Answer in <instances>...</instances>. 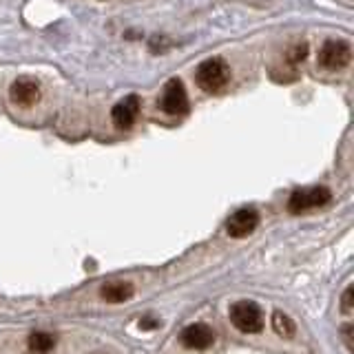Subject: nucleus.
<instances>
[{"mask_svg": "<svg viewBox=\"0 0 354 354\" xmlns=\"http://www.w3.org/2000/svg\"><path fill=\"white\" fill-rule=\"evenodd\" d=\"M197 86L206 93H219L224 91L230 82V66L224 58H208L197 66L195 71Z\"/></svg>", "mask_w": 354, "mask_h": 354, "instance_id": "nucleus-1", "label": "nucleus"}, {"mask_svg": "<svg viewBox=\"0 0 354 354\" xmlns=\"http://www.w3.org/2000/svg\"><path fill=\"white\" fill-rule=\"evenodd\" d=\"M332 199V193L326 186H313V188H299L288 199V210L295 215L299 213H308V210H315L326 206Z\"/></svg>", "mask_w": 354, "mask_h": 354, "instance_id": "nucleus-2", "label": "nucleus"}, {"mask_svg": "<svg viewBox=\"0 0 354 354\" xmlns=\"http://www.w3.org/2000/svg\"><path fill=\"white\" fill-rule=\"evenodd\" d=\"M232 326L248 335H257L263 330V313L254 301H237L230 308Z\"/></svg>", "mask_w": 354, "mask_h": 354, "instance_id": "nucleus-3", "label": "nucleus"}, {"mask_svg": "<svg viewBox=\"0 0 354 354\" xmlns=\"http://www.w3.org/2000/svg\"><path fill=\"white\" fill-rule=\"evenodd\" d=\"M158 104H160V109L164 111L166 115H184V113H188V95H186L184 82L180 80V77H171V80L164 84Z\"/></svg>", "mask_w": 354, "mask_h": 354, "instance_id": "nucleus-4", "label": "nucleus"}, {"mask_svg": "<svg viewBox=\"0 0 354 354\" xmlns=\"http://www.w3.org/2000/svg\"><path fill=\"white\" fill-rule=\"evenodd\" d=\"M352 60V47L346 40H326L319 49V64L326 71H341Z\"/></svg>", "mask_w": 354, "mask_h": 354, "instance_id": "nucleus-5", "label": "nucleus"}, {"mask_svg": "<svg viewBox=\"0 0 354 354\" xmlns=\"http://www.w3.org/2000/svg\"><path fill=\"white\" fill-rule=\"evenodd\" d=\"M9 100L16 106H22V109L33 106L40 100L38 80L36 77H29V75L18 77V80H14V84H11V88H9Z\"/></svg>", "mask_w": 354, "mask_h": 354, "instance_id": "nucleus-6", "label": "nucleus"}, {"mask_svg": "<svg viewBox=\"0 0 354 354\" xmlns=\"http://www.w3.org/2000/svg\"><path fill=\"white\" fill-rule=\"evenodd\" d=\"M259 224V213L254 208H239L237 213H232L226 221V230L230 237L241 239L248 237L250 232Z\"/></svg>", "mask_w": 354, "mask_h": 354, "instance_id": "nucleus-7", "label": "nucleus"}, {"mask_svg": "<svg viewBox=\"0 0 354 354\" xmlns=\"http://www.w3.org/2000/svg\"><path fill=\"white\" fill-rule=\"evenodd\" d=\"M138 115H140V97L136 93L120 100V102L113 106V111H111V118H113V124L118 129H131L136 124Z\"/></svg>", "mask_w": 354, "mask_h": 354, "instance_id": "nucleus-8", "label": "nucleus"}, {"mask_svg": "<svg viewBox=\"0 0 354 354\" xmlns=\"http://www.w3.org/2000/svg\"><path fill=\"white\" fill-rule=\"evenodd\" d=\"M182 343L188 350H208L215 343V332L206 324H193L184 328L182 332Z\"/></svg>", "mask_w": 354, "mask_h": 354, "instance_id": "nucleus-9", "label": "nucleus"}, {"mask_svg": "<svg viewBox=\"0 0 354 354\" xmlns=\"http://www.w3.org/2000/svg\"><path fill=\"white\" fill-rule=\"evenodd\" d=\"M102 299L106 304H122V301H129L133 297V286L129 281H109L102 286V290H100Z\"/></svg>", "mask_w": 354, "mask_h": 354, "instance_id": "nucleus-10", "label": "nucleus"}, {"mask_svg": "<svg viewBox=\"0 0 354 354\" xmlns=\"http://www.w3.org/2000/svg\"><path fill=\"white\" fill-rule=\"evenodd\" d=\"M29 354H51L55 348V337L51 332H31L27 339Z\"/></svg>", "mask_w": 354, "mask_h": 354, "instance_id": "nucleus-11", "label": "nucleus"}, {"mask_svg": "<svg viewBox=\"0 0 354 354\" xmlns=\"http://www.w3.org/2000/svg\"><path fill=\"white\" fill-rule=\"evenodd\" d=\"M272 330L277 332L279 337H286V339H292L295 332H297V326L295 321L283 315L281 310H277V313H272Z\"/></svg>", "mask_w": 354, "mask_h": 354, "instance_id": "nucleus-12", "label": "nucleus"}, {"mask_svg": "<svg viewBox=\"0 0 354 354\" xmlns=\"http://www.w3.org/2000/svg\"><path fill=\"white\" fill-rule=\"evenodd\" d=\"M306 55H308V44L306 42H297V44H292L290 49H288V62L299 64V62L306 60Z\"/></svg>", "mask_w": 354, "mask_h": 354, "instance_id": "nucleus-13", "label": "nucleus"}, {"mask_svg": "<svg viewBox=\"0 0 354 354\" xmlns=\"http://www.w3.org/2000/svg\"><path fill=\"white\" fill-rule=\"evenodd\" d=\"M352 299H354V288L348 286L346 292H343V299H341V310L343 315H350L352 313Z\"/></svg>", "mask_w": 354, "mask_h": 354, "instance_id": "nucleus-14", "label": "nucleus"}, {"mask_svg": "<svg viewBox=\"0 0 354 354\" xmlns=\"http://www.w3.org/2000/svg\"><path fill=\"white\" fill-rule=\"evenodd\" d=\"M352 324H346L341 328V335H343V341H346V346H348V350H352L354 348V341H352Z\"/></svg>", "mask_w": 354, "mask_h": 354, "instance_id": "nucleus-15", "label": "nucleus"}]
</instances>
